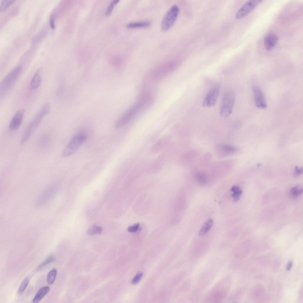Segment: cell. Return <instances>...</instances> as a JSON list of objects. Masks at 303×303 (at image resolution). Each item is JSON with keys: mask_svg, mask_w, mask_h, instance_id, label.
Listing matches in <instances>:
<instances>
[{"mask_svg": "<svg viewBox=\"0 0 303 303\" xmlns=\"http://www.w3.org/2000/svg\"><path fill=\"white\" fill-rule=\"evenodd\" d=\"M87 137V133L83 131L78 133L74 135L70 140L64 150L62 154V156L66 157L74 154L81 144L86 140Z\"/></svg>", "mask_w": 303, "mask_h": 303, "instance_id": "4", "label": "cell"}, {"mask_svg": "<svg viewBox=\"0 0 303 303\" xmlns=\"http://www.w3.org/2000/svg\"><path fill=\"white\" fill-rule=\"evenodd\" d=\"M152 101L153 97L150 93L142 92L136 103L117 119L115 123V127L120 128L128 123L136 116L148 107Z\"/></svg>", "mask_w": 303, "mask_h": 303, "instance_id": "1", "label": "cell"}, {"mask_svg": "<svg viewBox=\"0 0 303 303\" xmlns=\"http://www.w3.org/2000/svg\"><path fill=\"white\" fill-rule=\"evenodd\" d=\"M302 191L303 190L302 187L299 186H296L291 189L290 193L291 196L296 197L302 193Z\"/></svg>", "mask_w": 303, "mask_h": 303, "instance_id": "24", "label": "cell"}, {"mask_svg": "<svg viewBox=\"0 0 303 303\" xmlns=\"http://www.w3.org/2000/svg\"><path fill=\"white\" fill-rule=\"evenodd\" d=\"M51 106L48 103L45 104L40 108L26 127L21 138V144H24L28 141L38 127L42 119L49 114Z\"/></svg>", "mask_w": 303, "mask_h": 303, "instance_id": "2", "label": "cell"}, {"mask_svg": "<svg viewBox=\"0 0 303 303\" xmlns=\"http://www.w3.org/2000/svg\"><path fill=\"white\" fill-rule=\"evenodd\" d=\"M235 96L231 90L224 94L220 107V114L224 117H228L232 113L235 103Z\"/></svg>", "mask_w": 303, "mask_h": 303, "instance_id": "5", "label": "cell"}, {"mask_svg": "<svg viewBox=\"0 0 303 303\" xmlns=\"http://www.w3.org/2000/svg\"><path fill=\"white\" fill-rule=\"evenodd\" d=\"M262 1V0H250L247 1L238 11L236 14V18L240 19L245 17Z\"/></svg>", "mask_w": 303, "mask_h": 303, "instance_id": "9", "label": "cell"}, {"mask_svg": "<svg viewBox=\"0 0 303 303\" xmlns=\"http://www.w3.org/2000/svg\"><path fill=\"white\" fill-rule=\"evenodd\" d=\"M51 141V137L48 134H45L41 137L39 142V145L42 148H45L49 145Z\"/></svg>", "mask_w": 303, "mask_h": 303, "instance_id": "19", "label": "cell"}, {"mask_svg": "<svg viewBox=\"0 0 303 303\" xmlns=\"http://www.w3.org/2000/svg\"><path fill=\"white\" fill-rule=\"evenodd\" d=\"M220 85L217 84L207 93L202 103L204 107H211L214 106L219 94Z\"/></svg>", "mask_w": 303, "mask_h": 303, "instance_id": "7", "label": "cell"}, {"mask_svg": "<svg viewBox=\"0 0 303 303\" xmlns=\"http://www.w3.org/2000/svg\"><path fill=\"white\" fill-rule=\"evenodd\" d=\"M54 260V257L53 256H51L48 257L41 264L39 265L37 267V269L39 270L45 266H46L47 265L50 263L51 262L53 261Z\"/></svg>", "mask_w": 303, "mask_h": 303, "instance_id": "26", "label": "cell"}, {"mask_svg": "<svg viewBox=\"0 0 303 303\" xmlns=\"http://www.w3.org/2000/svg\"><path fill=\"white\" fill-rule=\"evenodd\" d=\"M292 264L293 262L291 260L289 261L288 262L286 267L287 270L289 271L291 269L292 266Z\"/></svg>", "mask_w": 303, "mask_h": 303, "instance_id": "32", "label": "cell"}, {"mask_svg": "<svg viewBox=\"0 0 303 303\" xmlns=\"http://www.w3.org/2000/svg\"><path fill=\"white\" fill-rule=\"evenodd\" d=\"M252 89L256 106L260 109H266L267 105L265 95L262 90L259 86L256 85L253 87Z\"/></svg>", "mask_w": 303, "mask_h": 303, "instance_id": "10", "label": "cell"}, {"mask_svg": "<svg viewBox=\"0 0 303 303\" xmlns=\"http://www.w3.org/2000/svg\"><path fill=\"white\" fill-rule=\"evenodd\" d=\"M295 175H301L302 173V169L301 168L297 166H295Z\"/></svg>", "mask_w": 303, "mask_h": 303, "instance_id": "31", "label": "cell"}, {"mask_svg": "<svg viewBox=\"0 0 303 303\" xmlns=\"http://www.w3.org/2000/svg\"><path fill=\"white\" fill-rule=\"evenodd\" d=\"M119 1V0H113L111 2L106 11L105 14L107 16H108L111 14L114 5L116 4Z\"/></svg>", "mask_w": 303, "mask_h": 303, "instance_id": "27", "label": "cell"}, {"mask_svg": "<svg viewBox=\"0 0 303 303\" xmlns=\"http://www.w3.org/2000/svg\"><path fill=\"white\" fill-rule=\"evenodd\" d=\"M25 113V110L23 108L19 109L16 111L9 125L10 131H15L20 127L23 121Z\"/></svg>", "mask_w": 303, "mask_h": 303, "instance_id": "11", "label": "cell"}, {"mask_svg": "<svg viewBox=\"0 0 303 303\" xmlns=\"http://www.w3.org/2000/svg\"><path fill=\"white\" fill-rule=\"evenodd\" d=\"M213 224V220L209 218L202 225L199 231L200 236H203L207 233L210 230Z\"/></svg>", "mask_w": 303, "mask_h": 303, "instance_id": "15", "label": "cell"}, {"mask_svg": "<svg viewBox=\"0 0 303 303\" xmlns=\"http://www.w3.org/2000/svg\"><path fill=\"white\" fill-rule=\"evenodd\" d=\"M217 148L223 154H226L233 153L237 151L235 147L229 145H221L219 146Z\"/></svg>", "mask_w": 303, "mask_h": 303, "instance_id": "16", "label": "cell"}, {"mask_svg": "<svg viewBox=\"0 0 303 303\" xmlns=\"http://www.w3.org/2000/svg\"><path fill=\"white\" fill-rule=\"evenodd\" d=\"M57 270L55 268L51 270L48 273L47 278L46 281L49 284H51L54 282L57 276Z\"/></svg>", "mask_w": 303, "mask_h": 303, "instance_id": "20", "label": "cell"}, {"mask_svg": "<svg viewBox=\"0 0 303 303\" xmlns=\"http://www.w3.org/2000/svg\"><path fill=\"white\" fill-rule=\"evenodd\" d=\"M49 23L51 29L53 30L54 29H55V25L54 24V17L53 15H52L50 17Z\"/></svg>", "mask_w": 303, "mask_h": 303, "instance_id": "30", "label": "cell"}, {"mask_svg": "<svg viewBox=\"0 0 303 303\" xmlns=\"http://www.w3.org/2000/svg\"><path fill=\"white\" fill-rule=\"evenodd\" d=\"M57 187L56 183L50 184L41 193L37 200V205L41 206L48 202L56 193Z\"/></svg>", "mask_w": 303, "mask_h": 303, "instance_id": "8", "label": "cell"}, {"mask_svg": "<svg viewBox=\"0 0 303 303\" xmlns=\"http://www.w3.org/2000/svg\"><path fill=\"white\" fill-rule=\"evenodd\" d=\"M179 9L176 5L171 7L165 14L161 23V28L163 31L169 29L173 25L178 16Z\"/></svg>", "mask_w": 303, "mask_h": 303, "instance_id": "6", "label": "cell"}, {"mask_svg": "<svg viewBox=\"0 0 303 303\" xmlns=\"http://www.w3.org/2000/svg\"><path fill=\"white\" fill-rule=\"evenodd\" d=\"M50 288L48 286H44L41 288L37 291L32 300L33 303H38L49 292Z\"/></svg>", "mask_w": 303, "mask_h": 303, "instance_id": "14", "label": "cell"}, {"mask_svg": "<svg viewBox=\"0 0 303 303\" xmlns=\"http://www.w3.org/2000/svg\"><path fill=\"white\" fill-rule=\"evenodd\" d=\"M231 190L233 192L231 196L233 198V200L235 201L239 200L242 193V191L240 187L237 185H235L232 186Z\"/></svg>", "mask_w": 303, "mask_h": 303, "instance_id": "18", "label": "cell"}, {"mask_svg": "<svg viewBox=\"0 0 303 303\" xmlns=\"http://www.w3.org/2000/svg\"><path fill=\"white\" fill-rule=\"evenodd\" d=\"M197 182L201 185H204L207 182V178L205 175L202 173H197L196 175Z\"/></svg>", "mask_w": 303, "mask_h": 303, "instance_id": "21", "label": "cell"}, {"mask_svg": "<svg viewBox=\"0 0 303 303\" xmlns=\"http://www.w3.org/2000/svg\"><path fill=\"white\" fill-rule=\"evenodd\" d=\"M22 70V66L18 65L4 77L0 85L1 96H4L12 88L20 75Z\"/></svg>", "mask_w": 303, "mask_h": 303, "instance_id": "3", "label": "cell"}, {"mask_svg": "<svg viewBox=\"0 0 303 303\" xmlns=\"http://www.w3.org/2000/svg\"><path fill=\"white\" fill-rule=\"evenodd\" d=\"M143 275L142 273H139L137 274L132 279V283L133 284L138 283L141 279Z\"/></svg>", "mask_w": 303, "mask_h": 303, "instance_id": "29", "label": "cell"}, {"mask_svg": "<svg viewBox=\"0 0 303 303\" xmlns=\"http://www.w3.org/2000/svg\"><path fill=\"white\" fill-rule=\"evenodd\" d=\"M140 225L139 223H137L133 225L129 226L128 228V231L130 233H134L136 232L138 230Z\"/></svg>", "mask_w": 303, "mask_h": 303, "instance_id": "28", "label": "cell"}, {"mask_svg": "<svg viewBox=\"0 0 303 303\" xmlns=\"http://www.w3.org/2000/svg\"><path fill=\"white\" fill-rule=\"evenodd\" d=\"M14 1V0H3L0 4V11L1 12L7 9Z\"/></svg>", "mask_w": 303, "mask_h": 303, "instance_id": "25", "label": "cell"}, {"mask_svg": "<svg viewBox=\"0 0 303 303\" xmlns=\"http://www.w3.org/2000/svg\"><path fill=\"white\" fill-rule=\"evenodd\" d=\"M278 38L275 34L270 33L266 34L264 39L265 47L267 51L270 50L276 44Z\"/></svg>", "mask_w": 303, "mask_h": 303, "instance_id": "12", "label": "cell"}, {"mask_svg": "<svg viewBox=\"0 0 303 303\" xmlns=\"http://www.w3.org/2000/svg\"><path fill=\"white\" fill-rule=\"evenodd\" d=\"M102 231V228L100 226H93L88 230L87 234L89 236H93L100 234Z\"/></svg>", "mask_w": 303, "mask_h": 303, "instance_id": "22", "label": "cell"}, {"mask_svg": "<svg viewBox=\"0 0 303 303\" xmlns=\"http://www.w3.org/2000/svg\"><path fill=\"white\" fill-rule=\"evenodd\" d=\"M150 25V22L144 21L130 22L127 25L126 27L128 28H145L149 27Z\"/></svg>", "mask_w": 303, "mask_h": 303, "instance_id": "17", "label": "cell"}, {"mask_svg": "<svg viewBox=\"0 0 303 303\" xmlns=\"http://www.w3.org/2000/svg\"><path fill=\"white\" fill-rule=\"evenodd\" d=\"M29 282V279L28 277L25 278L22 281L20 285L18 291L19 294L22 293L27 288Z\"/></svg>", "mask_w": 303, "mask_h": 303, "instance_id": "23", "label": "cell"}, {"mask_svg": "<svg viewBox=\"0 0 303 303\" xmlns=\"http://www.w3.org/2000/svg\"><path fill=\"white\" fill-rule=\"evenodd\" d=\"M42 73L41 70L38 69L35 72L30 82V87L35 89L38 88L42 82Z\"/></svg>", "mask_w": 303, "mask_h": 303, "instance_id": "13", "label": "cell"}]
</instances>
